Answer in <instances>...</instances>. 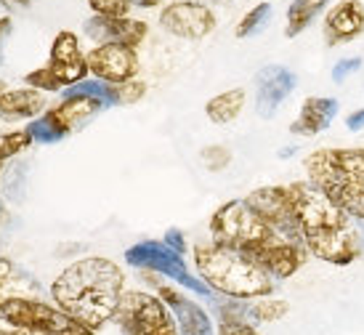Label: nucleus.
Instances as JSON below:
<instances>
[{"mask_svg": "<svg viewBox=\"0 0 364 335\" xmlns=\"http://www.w3.org/2000/svg\"><path fill=\"white\" fill-rule=\"evenodd\" d=\"M125 272L107 255H85L67 264L53 277L48 298L64 314L99 333L114 322L125 287Z\"/></svg>", "mask_w": 364, "mask_h": 335, "instance_id": "obj_1", "label": "nucleus"}, {"mask_svg": "<svg viewBox=\"0 0 364 335\" xmlns=\"http://www.w3.org/2000/svg\"><path fill=\"white\" fill-rule=\"evenodd\" d=\"M295 229L311 258L330 266H351L364 255V221L324 197L311 181L290 184Z\"/></svg>", "mask_w": 364, "mask_h": 335, "instance_id": "obj_2", "label": "nucleus"}, {"mask_svg": "<svg viewBox=\"0 0 364 335\" xmlns=\"http://www.w3.org/2000/svg\"><path fill=\"white\" fill-rule=\"evenodd\" d=\"M192 269L213 295L234 301H255L274 295L277 282L245 253L221 248L215 243L192 245Z\"/></svg>", "mask_w": 364, "mask_h": 335, "instance_id": "obj_3", "label": "nucleus"}, {"mask_svg": "<svg viewBox=\"0 0 364 335\" xmlns=\"http://www.w3.org/2000/svg\"><path fill=\"white\" fill-rule=\"evenodd\" d=\"M306 181L364 221V147H322L306 154Z\"/></svg>", "mask_w": 364, "mask_h": 335, "instance_id": "obj_4", "label": "nucleus"}, {"mask_svg": "<svg viewBox=\"0 0 364 335\" xmlns=\"http://www.w3.org/2000/svg\"><path fill=\"white\" fill-rule=\"evenodd\" d=\"M208 234H210V243L237 250V253H245L247 258H255L274 237H279L247 205L245 197L218 205L213 211L210 221H208Z\"/></svg>", "mask_w": 364, "mask_h": 335, "instance_id": "obj_5", "label": "nucleus"}, {"mask_svg": "<svg viewBox=\"0 0 364 335\" xmlns=\"http://www.w3.org/2000/svg\"><path fill=\"white\" fill-rule=\"evenodd\" d=\"M107 110H109L107 102L99 96L64 91L59 102L51 104L38 120L27 122V131L32 133L35 144H56L64 142L75 131L85 128L93 117H99Z\"/></svg>", "mask_w": 364, "mask_h": 335, "instance_id": "obj_6", "label": "nucleus"}, {"mask_svg": "<svg viewBox=\"0 0 364 335\" xmlns=\"http://www.w3.org/2000/svg\"><path fill=\"white\" fill-rule=\"evenodd\" d=\"M122 261L139 272H152V275L165 277L183 290L194 293L197 298H208V301L213 298L210 287L194 275L192 266L186 264V255L171 250L162 240H141V243L131 245L122 253Z\"/></svg>", "mask_w": 364, "mask_h": 335, "instance_id": "obj_7", "label": "nucleus"}, {"mask_svg": "<svg viewBox=\"0 0 364 335\" xmlns=\"http://www.w3.org/2000/svg\"><path fill=\"white\" fill-rule=\"evenodd\" d=\"M0 322L16 330H35L46 335H96L91 327L64 314L51 298H19L0 304Z\"/></svg>", "mask_w": 364, "mask_h": 335, "instance_id": "obj_8", "label": "nucleus"}, {"mask_svg": "<svg viewBox=\"0 0 364 335\" xmlns=\"http://www.w3.org/2000/svg\"><path fill=\"white\" fill-rule=\"evenodd\" d=\"M122 335H181L171 309L152 290H125L114 314Z\"/></svg>", "mask_w": 364, "mask_h": 335, "instance_id": "obj_9", "label": "nucleus"}, {"mask_svg": "<svg viewBox=\"0 0 364 335\" xmlns=\"http://www.w3.org/2000/svg\"><path fill=\"white\" fill-rule=\"evenodd\" d=\"M157 24L178 41H205L218 27V16L203 0H171L160 9Z\"/></svg>", "mask_w": 364, "mask_h": 335, "instance_id": "obj_10", "label": "nucleus"}, {"mask_svg": "<svg viewBox=\"0 0 364 335\" xmlns=\"http://www.w3.org/2000/svg\"><path fill=\"white\" fill-rule=\"evenodd\" d=\"M152 293L160 295L162 304L171 309L181 335H215V319H213L210 309L194 293L178 287L176 282H165V280L154 285Z\"/></svg>", "mask_w": 364, "mask_h": 335, "instance_id": "obj_11", "label": "nucleus"}, {"mask_svg": "<svg viewBox=\"0 0 364 335\" xmlns=\"http://www.w3.org/2000/svg\"><path fill=\"white\" fill-rule=\"evenodd\" d=\"M88 70L93 80H102L107 85H122L128 80H136L141 72V59L136 48L120 46V43H102L85 51Z\"/></svg>", "mask_w": 364, "mask_h": 335, "instance_id": "obj_12", "label": "nucleus"}, {"mask_svg": "<svg viewBox=\"0 0 364 335\" xmlns=\"http://www.w3.org/2000/svg\"><path fill=\"white\" fill-rule=\"evenodd\" d=\"M247 205L263 221L272 226L277 234H282L287 240H298V229H295L293 216V197H290V184H272V186H258L245 197ZM304 245V243H301Z\"/></svg>", "mask_w": 364, "mask_h": 335, "instance_id": "obj_13", "label": "nucleus"}, {"mask_svg": "<svg viewBox=\"0 0 364 335\" xmlns=\"http://www.w3.org/2000/svg\"><path fill=\"white\" fill-rule=\"evenodd\" d=\"M48 67L53 70V75L59 78L61 88H75L80 85L82 80L91 78V70H88V59H85V51H82L80 35L72 30H61L56 38L51 41V51H48Z\"/></svg>", "mask_w": 364, "mask_h": 335, "instance_id": "obj_14", "label": "nucleus"}, {"mask_svg": "<svg viewBox=\"0 0 364 335\" xmlns=\"http://www.w3.org/2000/svg\"><path fill=\"white\" fill-rule=\"evenodd\" d=\"M255 112L263 120H269L277 115V110L287 102V96L295 91L298 78L293 70H287L284 64H266L255 72Z\"/></svg>", "mask_w": 364, "mask_h": 335, "instance_id": "obj_15", "label": "nucleus"}, {"mask_svg": "<svg viewBox=\"0 0 364 335\" xmlns=\"http://www.w3.org/2000/svg\"><path fill=\"white\" fill-rule=\"evenodd\" d=\"M85 38H91L93 46L102 43H120L128 48H141L149 38V24L136 16H122V19H109V16H88L82 24Z\"/></svg>", "mask_w": 364, "mask_h": 335, "instance_id": "obj_16", "label": "nucleus"}, {"mask_svg": "<svg viewBox=\"0 0 364 335\" xmlns=\"http://www.w3.org/2000/svg\"><path fill=\"white\" fill-rule=\"evenodd\" d=\"M364 32V3L362 0H338L324 11L322 35L324 43L335 48L343 43L356 41Z\"/></svg>", "mask_w": 364, "mask_h": 335, "instance_id": "obj_17", "label": "nucleus"}, {"mask_svg": "<svg viewBox=\"0 0 364 335\" xmlns=\"http://www.w3.org/2000/svg\"><path fill=\"white\" fill-rule=\"evenodd\" d=\"M19 298H46V287L27 266L16 264L9 255H0V304Z\"/></svg>", "mask_w": 364, "mask_h": 335, "instance_id": "obj_18", "label": "nucleus"}, {"mask_svg": "<svg viewBox=\"0 0 364 335\" xmlns=\"http://www.w3.org/2000/svg\"><path fill=\"white\" fill-rule=\"evenodd\" d=\"M48 110L46 93L35 91L30 85L6 88L0 93V120L3 122H32Z\"/></svg>", "mask_w": 364, "mask_h": 335, "instance_id": "obj_19", "label": "nucleus"}, {"mask_svg": "<svg viewBox=\"0 0 364 335\" xmlns=\"http://www.w3.org/2000/svg\"><path fill=\"white\" fill-rule=\"evenodd\" d=\"M338 112H341L338 99H330V96H309L301 104V112H298V117L290 125V133L293 136H304V139L319 136V133L327 131L333 125Z\"/></svg>", "mask_w": 364, "mask_h": 335, "instance_id": "obj_20", "label": "nucleus"}, {"mask_svg": "<svg viewBox=\"0 0 364 335\" xmlns=\"http://www.w3.org/2000/svg\"><path fill=\"white\" fill-rule=\"evenodd\" d=\"M213 319H215V335H263L261 327L250 322L247 317V301H234L213 295L208 301Z\"/></svg>", "mask_w": 364, "mask_h": 335, "instance_id": "obj_21", "label": "nucleus"}, {"mask_svg": "<svg viewBox=\"0 0 364 335\" xmlns=\"http://www.w3.org/2000/svg\"><path fill=\"white\" fill-rule=\"evenodd\" d=\"M245 104H247V91L245 88H229V91H221L213 99H208L205 115L213 125H229L242 115Z\"/></svg>", "mask_w": 364, "mask_h": 335, "instance_id": "obj_22", "label": "nucleus"}, {"mask_svg": "<svg viewBox=\"0 0 364 335\" xmlns=\"http://www.w3.org/2000/svg\"><path fill=\"white\" fill-rule=\"evenodd\" d=\"M330 9V0H293L287 9V24H284V38H298L301 32L311 27V21Z\"/></svg>", "mask_w": 364, "mask_h": 335, "instance_id": "obj_23", "label": "nucleus"}, {"mask_svg": "<svg viewBox=\"0 0 364 335\" xmlns=\"http://www.w3.org/2000/svg\"><path fill=\"white\" fill-rule=\"evenodd\" d=\"M290 314V304L284 298H274V295H266V298H255V301H247V317L255 325H274V322H282L284 317Z\"/></svg>", "mask_w": 364, "mask_h": 335, "instance_id": "obj_24", "label": "nucleus"}, {"mask_svg": "<svg viewBox=\"0 0 364 335\" xmlns=\"http://www.w3.org/2000/svg\"><path fill=\"white\" fill-rule=\"evenodd\" d=\"M35 139L32 133L24 128H14V131H0V163L6 165L9 160H16L19 154H24L30 149Z\"/></svg>", "mask_w": 364, "mask_h": 335, "instance_id": "obj_25", "label": "nucleus"}, {"mask_svg": "<svg viewBox=\"0 0 364 335\" xmlns=\"http://www.w3.org/2000/svg\"><path fill=\"white\" fill-rule=\"evenodd\" d=\"M146 96V83L141 78L128 80L122 85H107V104L112 107H133Z\"/></svg>", "mask_w": 364, "mask_h": 335, "instance_id": "obj_26", "label": "nucleus"}, {"mask_svg": "<svg viewBox=\"0 0 364 335\" xmlns=\"http://www.w3.org/2000/svg\"><path fill=\"white\" fill-rule=\"evenodd\" d=\"M272 16V3H258L253 9L245 14L242 19L237 21V27H234V35L240 38V41H247V38H253L258 32L266 27V21Z\"/></svg>", "mask_w": 364, "mask_h": 335, "instance_id": "obj_27", "label": "nucleus"}, {"mask_svg": "<svg viewBox=\"0 0 364 335\" xmlns=\"http://www.w3.org/2000/svg\"><path fill=\"white\" fill-rule=\"evenodd\" d=\"M27 165L24 163H14L9 171H3V197L6 200H21L24 197V181H27Z\"/></svg>", "mask_w": 364, "mask_h": 335, "instance_id": "obj_28", "label": "nucleus"}, {"mask_svg": "<svg viewBox=\"0 0 364 335\" xmlns=\"http://www.w3.org/2000/svg\"><path fill=\"white\" fill-rule=\"evenodd\" d=\"M24 85H30V88L46 93V96H48V93H64L59 78L53 75V70L48 67V64H43V67H38V70L27 72V75H24Z\"/></svg>", "mask_w": 364, "mask_h": 335, "instance_id": "obj_29", "label": "nucleus"}, {"mask_svg": "<svg viewBox=\"0 0 364 335\" xmlns=\"http://www.w3.org/2000/svg\"><path fill=\"white\" fill-rule=\"evenodd\" d=\"M200 160H203V165L210 173H221L232 165V149L223 147V144H208L200 152Z\"/></svg>", "mask_w": 364, "mask_h": 335, "instance_id": "obj_30", "label": "nucleus"}, {"mask_svg": "<svg viewBox=\"0 0 364 335\" xmlns=\"http://www.w3.org/2000/svg\"><path fill=\"white\" fill-rule=\"evenodd\" d=\"M88 9L93 11V16L122 19V16H131L133 0H88Z\"/></svg>", "mask_w": 364, "mask_h": 335, "instance_id": "obj_31", "label": "nucleus"}, {"mask_svg": "<svg viewBox=\"0 0 364 335\" xmlns=\"http://www.w3.org/2000/svg\"><path fill=\"white\" fill-rule=\"evenodd\" d=\"M359 70H362V59H359V56H348V59H341L333 67V80L335 83H343L348 75H354V72H359Z\"/></svg>", "mask_w": 364, "mask_h": 335, "instance_id": "obj_32", "label": "nucleus"}, {"mask_svg": "<svg viewBox=\"0 0 364 335\" xmlns=\"http://www.w3.org/2000/svg\"><path fill=\"white\" fill-rule=\"evenodd\" d=\"M162 243L168 245L171 250H176V253H181V255H186V250H189V245H186V234H183L181 229H176V226L165 232Z\"/></svg>", "mask_w": 364, "mask_h": 335, "instance_id": "obj_33", "label": "nucleus"}, {"mask_svg": "<svg viewBox=\"0 0 364 335\" xmlns=\"http://www.w3.org/2000/svg\"><path fill=\"white\" fill-rule=\"evenodd\" d=\"M11 32H14V19L11 14H3L0 16V64H3V51H6V41L11 38Z\"/></svg>", "mask_w": 364, "mask_h": 335, "instance_id": "obj_34", "label": "nucleus"}, {"mask_svg": "<svg viewBox=\"0 0 364 335\" xmlns=\"http://www.w3.org/2000/svg\"><path fill=\"white\" fill-rule=\"evenodd\" d=\"M346 128L351 133L356 131H364V110H354L348 117H346Z\"/></svg>", "mask_w": 364, "mask_h": 335, "instance_id": "obj_35", "label": "nucleus"}, {"mask_svg": "<svg viewBox=\"0 0 364 335\" xmlns=\"http://www.w3.org/2000/svg\"><path fill=\"white\" fill-rule=\"evenodd\" d=\"M32 0H0V11H6V14H14V11H24L30 9Z\"/></svg>", "mask_w": 364, "mask_h": 335, "instance_id": "obj_36", "label": "nucleus"}, {"mask_svg": "<svg viewBox=\"0 0 364 335\" xmlns=\"http://www.w3.org/2000/svg\"><path fill=\"white\" fill-rule=\"evenodd\" d=\"M162 0H133V6H139V9H160Z\"/></svg>", "mask_w": 364, "mask_h": 335, "instance_id": "obj_37", "label": "nucleus"}, {"mask_svg": "<svg viewBox=\"0 0 364 335\" xmlns=\"http://www.w3.org/2000/svg\"><path fill=\"white\" fill-rule=\"evenodd\" d=\"M293 152H295V149H290V147H287V149H282V152H279V157H290Z\"/></svg>", "mask_w": 364, "mask_h": 335, "instance_id": "obj_38", "label": "nucleus"}, {"mask_svg": "<svg viewBox=\"0 0 364 335\" xmlns=\"http://www.w3.org/2000/svg\"><path fill=\"white\" fill-rule=\"evenodd\" d=\"M0 218H6V205H3V200H0Z\"/></svg>", "mask_w": 364, "mask_h": 335, "instance_id": "obj_39", "label": "nucleus"}, {"mask_svg": "<svg viewBox=\"0 0 364 335\" xmlns=\"http://www.w3.org/2000/svg\"><path fill=\"white\" fill-rule=\"evenodd\" d=\"M6 88H9V85H6V83H3V80H0V93H3V91H6Z\"/></svg>", "mask_w": 364, "mask_h": 335, "instance_id": "obj_40", "label": "nucleus"}, {"mask_svg": "<svg viewBox=\"0 0 364 335\" xmlns=\"http://www.w3.org/2000/svg\"><path fill=\"white\" fill-rule=\"evenodd\" d=\"M3 171H6V165L0 163V179H3Z\"/></svg>", "mask_w": 364, "mask_h": 335, "instance_id": "obj_41", "label": "nucleus"}, {"mask_svg": "<svg viewBox=\"0 0 364 335\" xmlns=\"http://www.w3.org/2000/svg\"><path fill=\"white\" fill-rule=\"evenodd\" d=\"M263 3H269V0H263Z\"/></svg>", "mask_w": 364, "mask_h": 335, "instance_id": "obj_42", "label": "nucleus"}]
</instances>
